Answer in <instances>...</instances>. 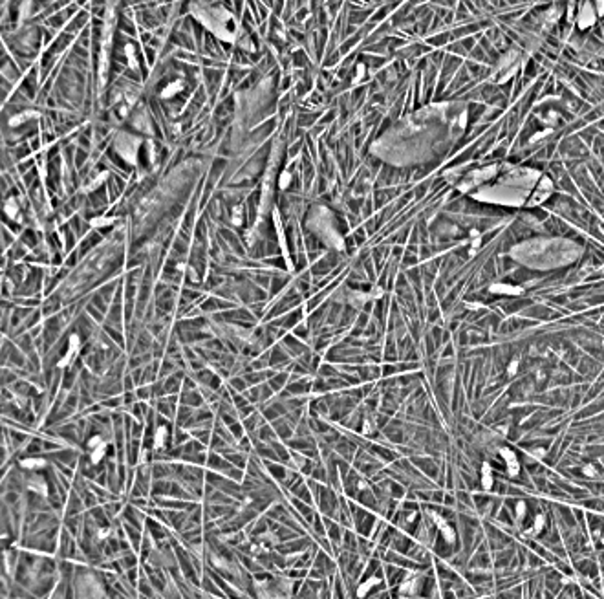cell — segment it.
<instances>
[{
	"instance_id": "cell-1",
	"label": "cell",
	"mask_w": 604,
	"mask_h": 599,
	"mask_svg": "<svg viewBox=\"0 0 604 599\" xmlns=\"http://www.w3.org/2000/svg\"><path fill=\"white\" fill-rule=\"evenodd\" d=\"M551 193H553V183H551L550 178L542 176V178L538 180V185L533 189L531 196L527 198V206H538V204H542L544 200L548 198Z\"/></svg>"
},
{
	"instance_id": "cell-2",
	"label": "cell",
	"mask_w": 604,
	"mask_h": 599,
	"mask_svg": "<svg viewBox=\"0 0 604 599\" xmlns=\"http://www.w3.org/2000/svg\"><path fill=\"white\" fill-rule=\"evenodd\" d=\"M500 454H502V460L505 462V469H507L509 477H516L520 471V464H518V456L507 447H502L500 449Z\"/></svg>"
},
{
	"instance_id": "cell-3",
	"label": "cell",
	"mask_w": 604,
	"mask_h": 599,
	"mask_svg": "<svg viewBox=\"0 0 604 599\" xmlns=\"http://www.w3.org/2000/svg\"><path fill=\"white\" fill-rule=\"evenodd\" d=\"M593 22H595V11H593L592 4H584L579 13V17H577V24H579L580 30H586Z\"/></svg>"
},
{
	"instance_id": "cell-4",
	"label": "cell",
	"mask_w": 604,
	"mask_h": 599,
	"mask_svg": "<svg viewBox=\"0 0 604 599\" xmlns=\"http://www.w3.org/2000/svg\"><path fill=\"white\" fill-rule=\"evenodd\" d=\"M491 291H493V293H503V295H518V293H522V288L507 286V284H495V286H491Z\"/></svg>"
},
{
	"instance_id": "cell-5",
	"label": "cell",
	"mask_w": 604,
	"mask_h": 599,
	"mask_svg": "<svg viewBox=\"0 0 604 599\" xmlns=\"http://www.w3.org/2000/svg\"><path fill=\"white\" fill-rule=\"evenodd\" d=\"M104 454H106V442L101 443L99 447L92 449V451H90V460H92V464H99V462L103 460Z\"/></svg>"
},
{
	"instance_id": "cell-6",
	"label": "cell",
	"mask_w": 604,
	"mask_h": 599,
	"mask_svg": "<svg viewBox=\"0 0 604 599\" xmlns=\"http://www.w3.org/2000/svg\"><path fill=\"white\" fill-rule=\"evenodd\" d=\"M165 440H167V429H165V427H159V429L156 431V438H154V445H156V449L163 447Z\"/></svg>"
},
{
	"instance_id": "cell-7",
	"label": "cell",
	"mask_w": 604,
	"mask_h": 599,
	"mask_svg": "<svg viewBox=\"0 0 604 599\" xmlns=\"http://www.w3.org/2000/svg\"><path fill=\"white\" fill-rule=\"evenodd\" d=\"M482 482L485 488H491L493 486V473H491V467L485 464L483 466V471H482Z\"/></svg>"
},
{
	"instance_id": "cell-8",
	"label": "cell",
	"mask_w": 604,
	"mask_h": 599,
	"mask_svg": "<svg viewBox=\"0 0 604 599\" xmlns=\"http://www.w3.org/2000/svg\"><path fill=\"white\" fill-rule=\"evenodd\" d=\"M44 466V460L41 458H28V460H22V467H28V469H35V467H43Z\"/></svg>"
},
{
	"instance_id": "cell-9",
	"label": "cell",
	"mask_w": 604,
	"mask_h": 599,
	"mask_svg": "<svg viewBox=\"0 0 604 599\" xmlns=\"http://www.w3.org/2000/svg\"><path fill=\"white\" fill-rule=\"evenodd\" d=\"M516 367H518V363H516V361H513V363H511V367H509V374H514V372H516Z\"/></svg>"
}]
</instances>
